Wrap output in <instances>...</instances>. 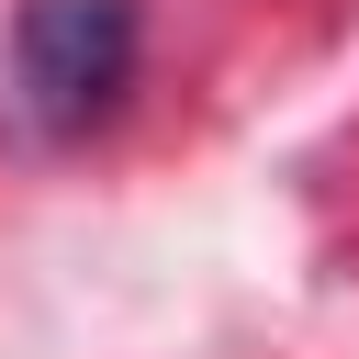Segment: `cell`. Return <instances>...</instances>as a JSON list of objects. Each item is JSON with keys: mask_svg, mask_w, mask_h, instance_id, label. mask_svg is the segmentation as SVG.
<instances>
[{"mask_svg": "<svg viewBox=\"0 0 359 359\" xmlns=\"http://www.w3.org/2000/svg\"><path fill=\"white\" fill-rule=\"evenodd\" d=\"M11 79H22L34 123L79 135L135 79V0H22L11 11Z\"/></svg>", "mask_w": 359, "mask_h": 359, "instance_id": "6da1fadb", "label": "cell"}]
</instances>
